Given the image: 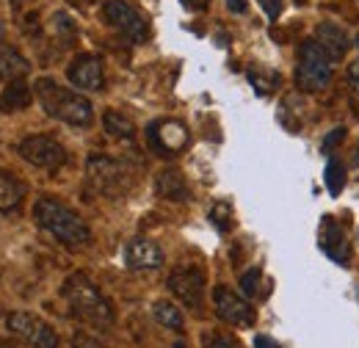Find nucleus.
<instances>
[{
    "label": "nucleus",
    "mask_w": 359,
    "mask_h": 348,
    "mask_svg": "<svg viewBox=\"0 0 359 348\" xmlns=\"http://www.w3.org/2000/svg\"><path fill=\"white\" fill-rule=\"evenodd\" d=\"M34 218L36 224L50 232L55 241H61L64 246H86L91 241V229L83 218L78 216L72 208H67L64 202L53 199V196H42L34 205Z\"/></svg>",
    "instance_id": "obj_1"
},
{
    "label": "nucleus",
    "mask_w": 359,
    "mask_h": 348,
    "mask_svg": "<svg viewBox=\"0 0 359 348\" xmlns=\"http://www.w3.org/2000/svg\"><path fill=\"white\" fill-rule=\"evenodd\" d=\"M34 88H36V97H39V102H42L47 116H53L58 122H67L72 128H86V125H91L94 108H91V102L83 94L72 91V88L58 86L53 78H39Z\"/></svg>",
    "instance_id": "obj_2"
},
{
    "label": "nucleus",
    "mask_w": 359,
    "mask_h": 348,
    "mask_svg": "<svg viewBox=\"0 0 359 348\" xmlns=\"http://www.w3.org/2000/svg\"><path fill=\"white\" fill-rule=\"evenodd\" d=\"M67 304L72 309V315H78L81 321L94 323V326H108L114 323V307L102 296V290L91 282L86 274H72L64 288H61Z\"/></svg>",
    "instance_id": "obj_3"
},
{
    "label": "nucleus",
    "mask_w": 359,
    "mask_h": 348,
    "mask_svg": "<svg viewBox=\"0 0 359 348\" xmlns=\"http://www.w3.org/2000/svg\"><path fill=\"white\" fill-rule=\"evenodd\" d=\"M86 182H89V188L94 194L119 199V196H125L130 191V172L125 169V163L94 152L86 161Z\"/></svg>",
    "instance_id": "obj_4"
},
{
    "label": "nucleus",
    "mask_w": 359,
    "mask_h": 348,
    "mask_svg": "<svg viewBox=\"0 0 359 348\" xmlns=\"http://www.w3.org/2000/svg\"><path fill=\"white\" fill-rule=\"evenodd\" d=\"M334 61L318 47L315 39H304L299 44V67H296V83L304 91H320L332 83Z\"/></svg>",
    "instance_id": "obj_5"
},
{
    "label": "nucleus",
    "mask_w": 359,
    "mask_h": 348,
    "mask_svg": "<svg viewBox=\"0 0 359 348\" xmlns=\"http://www.w3.org/2000/svg\"><path fill=\"white\" fill-rule=\"evenodd\" d=\"M105 22L130 44H141L149 39V22L147 17L128 0H105L102 6Z\"/></svg>",
    "instance_id": "obj_6"
},
{
    "label": "nucleus",
    "mask_w": 359,
    "mask_h": 348,
    "mask_svg": "<svg viewBox=\"0 0 359 348\" xmlns=\"http://www.w3.org/2000/svg\"><path fill=\"white\" fill-rule=\"evenodd\" d=\"M6 329L17 337V340H22L25 346L31 348H58V335H55V329L42 321L39 315H34V312H11L8 318H6Z\"/></svg>",
    "instance_id": "obj_7"
},
{
    "label": "nucleus",
    "mask_w": 359,
    "mask_h": 348,
    "mask_svg": "<svg viewBox=\"0 0 359 348\" xmlns=\"http://www.w3.org/2000/svg\"><path fill=\"white\" fill-rule=\"evenodd\" d=\"M20 155L25 163L55 172L67 163V149L53 138V135H28L20 141Z\"/></svg>",
    "instance_id": "obj_8"
},
{
    "label": "nucleus",
    "mask_w": 359,
    "mask_h": 348,
    "mask_svg": "<svg viewBox=\"0 0 359 348\" xmlns=\"http://www.w3.org/2000/svg\"><path fill=\"white\" fill-rule=\"evenodd\" d=\"M166 288L191 309H199L205 302V274L196 265H180L169 274Z\"/></svg>",
    "instance_id": "obj_9"
},
{
    "label": "nucleus",
    "mask_w": 359,
    "mask_h": 348,
    "mask_svg": "<svg viewBox=\"0 0 359 348\" xmlns=\"http://www.w3.org/2000/svg\"><path fill=\"white\" fill-rule=\"evenodd\" d=\"M67 78L75 88H83V91H102L105 86V67H102V58L94 55V53H81L69 61L67 67Z\"/></svg>",
    "instance_id": "obj_10"
},
{
    "label": "nucleus",
    "mask_w": 359,
    "mask_h": 348,
    "mask_svg": "<svg viewBox=\"0 0 359 348\" xmlns=\"http://www.w3.org/2000/svg\"><path fill=\"white\" fill-rule=\"evenodd\" d=\"M213 307H216V315L229 326H252L255 318H257L252 304L243 296H238L235 290L224 288V285H219L213 290Z\"/></svg>",
    "instance_id": "obj_11"
},
{
    "label": "nucleus",
    "mask_w": 359,
    "mask_h": 348,
    "mask_svg": "<svg viewBox=\"0 0 359 348\" xmlns=\"http://www.w3.org/2000/svg\"><path fill=\"white\" fill-rule=\"evenodd\" d=\"M147 138L163 158H172V155H177L188 147V128L177 119L152 122L149 130H147Z\"/></svg>",
    "instance_id": "obj_12"
},
{
    "label": "nucleus",
    "mask_w": 359,
    "mask_h": 348,
    "mask_svg": "<svg viewBox=\"0 0 359 348\" xmlns=\"http://www.w3.org/2000/svg\"><path fill=\"white\" fill-rule=\"evenodd\" d=\"M313 39L332 61H343L346 53L351 50V36H348V31H346L343 25H337V22H329V20H323V22L315 25Z\"/></svg>",
    "instance_id": "obj_13"
},
{
    "label": "nucleus",
    "mask_w": 359,
    "mask_h": 348,
    "mask_svg": "<svg viewBox=\"0 0 359 348\" xmlns=\"http://www.w3.org/2000/svg\"><path fill=\"white\" fill-rule=\"evenodd\" d=\"M125 265L130 271H155L163 265V249L149 238H133L125 246Z\"/></svg>",
    "instance_id": "obj_14"
},
{
    "label": "nucleus",
    "mask_w": 359,
    "mask_h": 348,
    "mask_svg": "<svg viewBox=\"0 0 359 348\" xmlns=\"http://www.w3.org/2000/svg\"><path fill=\"white\" fill-rule=\"evenodd\" d=\"M320 249L332 257L334 262H348L351 249H348V238H346V227L332 216L323 218L320 224Z\"/></svg>",
    "instance_id": "obj_15"
},
{
    "label": "nucleus",
    "mask_w": 359,
    "mask_h": 348,
    "mask_svg": "<svg viewBox=\"0 0 359 348\" xmlns=\"http://www.w3.org/2000/svg\"><path fill=\"white\" fill-rule=\"evenodd\" d=\"M155 191L161 199H169V202H188L191 199V188L177 169H161L155 177Z\"/></svg>",
    "instance_id": "obj_16"
},
{
    "label": "nucleus",
    "mask_w": 359,
    "mask_h": 348,
    "mask_svg": "<svg viewBox=\"0 0 359 348\" xmlns=\"http://www.w3.org/2000/svg\"><path fill=\"white\" fill-rule=\"evenodd\" d=\"M28 69H31V64L20 50H14L8 44H0V81H6V83L22 81L28 75Z\"/></svg>",
    "instance_id": "obj_17"
},
{
    "label": "nucleus",
    "mask_w": 359,
    "mask_h": 348,
    "mask_svg": "<svg viewBox=\"0 0 359 348\" xmlns=\"http://www.w3.org/2000/svg\"><path fill=\"white\" fill-rule=\"evenodd\" d=\"M25 199V185L8 172H0V213H14L20 210Z\"/></svg>",
    "instance_id": "obj_18"
},
{
    "label": "nucleus",
    "mask_w": 359,
    "mask_h": 348,
    "mask_svg": "<svg viewBox=\"0 0 359 348\" xmlns=\"http://www.w3.org/2000/svg\"><path fill=\"white\" fill-rule=\"evenodd\" d=\"M31 105V86L25 81H11L6 91L0 94V111L3 114H17Z\"/></svg>",
    "instance_id": "obj_19"
},
{
    "label": "nucleus",
    "mask_w": 359,
    "mask_h": 348,
    "mask_svg": "<svg viewBox=\"0 0 359 348\" xmlns=\"http://www.w3.org/2000/svg\"><path fill=\"white\" fill-rule=\"evenodd\" d=\"M102 128H105L108 135H114V138H125V141H133L135 138L133 119H128L122 111H105L102 114Z\"/></svg>",
    "instance_id": "obj_20"
},
{
    "label": "nucleus",
    "mask_w": 359,
    "mask_h": 348,
    "mask_svg": "<svg viewBox=\"0 0 359 348\" xmlns=\"http://www.w3.org/2000/svg\"><path fill=\"white\" fill-rule=\"evenodd\" d=\"M323 182H326V188H329L332 196H340V191H343V185H346V166H343L340 158H334V155L329 158L326 172H323Z\"/></svg>",
    "instance_id": "obj_21"
},
{
    "label": "nucleus",
    "mask_w": 359,
    "mask_h": 348,
    "mask_svg": "<svg viewBox=\"0 0 359 348\" xmlns=\"http://www.w3.org/2000/svg\"><path fill=\"white\" fill-rule=\"evenodd\" d=\"M152 315H155V321H158L161 326H166V329H182V312H180L172 302H155Z\"/></svg>",
    "instance_id": "obj_22"
},
{
    "label": "nucleus",
    "mask_w": 359,
    "mask_h": 348,
    "mask_svg": "<svg viewBox=\"0 0 359 348\" xmlns=\"http://www.w3.org/2000/svg\"><path fill=\"white\" fill-rule=\"evenodd\" d=\"M210 221L219 232H229L235 227V213H232V205L226 199H219L213 208H210Z\"/></svg>",
    "instance_id": "obj_23"
},
{
    "label": "nucleus",
    "mask_w": 359,
    "mask_h": 348,
    "mask_svg": "<svg viewBox=\"0 0 359 348\" xmlns=\"http://www.w3.org/2000/svg\"><path fill=\"white\" fill-rule=\"evenodd\" d=\"M249 81H252V86L257 88L260 94H269V91H273V88L279 86V75L271 72V69H263V67L249 69Z\"/></svg>",
    "instance_id": "obj_24"
},
{
    "label": "nucleus",
    "mask_w": 359,
    "mask_h": 348,
    "mask_svg": "<svg viewBox=\"0 0 359 348\" xmlns=\"http://www.w3.org/2000/svg\"><path fill=\"white\" fill-rule=\"evenodd\" d=\"M260 285H263V271H260V268H252V271H246V274L241 276V290H243L246 299H257V296L263 293Z\"/></svg>",
    "instance_id": "obj_25"
},
{
    "label": "nucleus",
    "mask_w": 359,
    "mask_h": 348,
    "mask_svg": "<svg viewBox=\"0 0 359 348\" xmlns=\"http://www.w3.org/2000/svg\"><path fill=\"white\" fill-rule=\"evenodd\" d=\"M53 28H55L58 34H64V36H75V22H72L69 14H64V11L53 14Z\"/></svg>",
    "instance_id": "obj_26"
},
{
    "label": "nucleus",
    "mask_w": 359,
    "mask_h": 348,
    "mask_svg": "<svg viewBox=\"0 0 359 348\" xmlns=\"http://www.w3.org/2000/svg\"><path fill=\"white\" fill-rule=\"evenodd\" d=\"M343 138H346V128H334V130L323 138L320 149H323V152H332V149H337V147L343 144Z\"/></svg>",
    "instance_id": "obj_27"
},
{
    "label": "nucleus",
    "mask_w": 359,
    "mask_h": 348,
    "mask_svg": "<svg viewBox=\"0 0 359 348\" xmlns=\"http://www.w3.org/2000/svg\"><path fill=\"white\" fill-rule=\"evenodd\" d=\"M257 3L263 6V11L269 14L271 20H276L282 14V0H257Z\"/></svg>",
    "instance_id": "obj_28"
},
{
    "label": "nucleus",
    "mask_w": 359,
    "mask_h": 348,
    "mask_svg": "<svg viewBox=\"0 0 359 348\" xmlns=\"http://www.w3.org/2000/svg\"><path fill=\"white\" fill-rule=\"evenodd\" d=\"M346 78H348V86H351V91H354V94L359 97V61H354V64L348 67Z\"/></svg>",
    "instance_id": "obj_29"
},
{
    "label": "nucleus",
    "mask_w": 359,
    "mask_h": 348,
    "mask_svg": "<svg viewBox=\"0 0 359 348\" xmlns=\"http://www.w3.org/2000/svg\"><path fill=\"white\" fill-rule=\"evenodd\" d=\"M72 346H75V348H102V343H97V340H94V337H89V335H75Z\"/></svg>",
    "instance_id": "obj_30"
},
{
    "label": "nucleus",
    "mask_w": 359,
    "mask_h": 348,
    "mask_svg": "<svg viewBox=\"0 0 359 348\" xmlns=\"http://www.w3.org/2000/svg\"><path fill=\"white\" fill-rule=\"evenodd\" d=\"M188 11H208L210 8V0H180Z\"/></svg>",
    "instance_id": "obj_31"
},
{
    "label": "nucleus",
    "mask_w": 359,
    "mask_h": 348,
    "mask_svg": "<svg viewBox=\"0 0 359 348\" xmlns=\"http://www.w3.org/2000/svg\"><path fill=\"white\" fill-rule=\"evenodd\" d=\"M226 8H229V11H235V14H246L249 3H246V0H226Z\"/></svg>",
    "instance_id": "obj_32"
},
{
    "label": "nucleus",
    "mask_w": 359,
    "mask_h": 348,
    "mask_svg": "<svg viewBox=\"0 0 359 348\" xmlns=\"http://www.w3.org/2000/svg\"><path fill=\"white\" fill-rule=\"evenodd\" d=\"M255 348H279V346H276V340L269 337V335H257L255 337Z\"/></svg>",
    "instance_id": "obj_33"
},
{
    "label": "nucleus",
    "mask_w": 359,
    "mask_h": 348,
    "mask_svg": "<svg viewBox=\"0 0 359 348\" xmlns=\"http://www.w3.org/2000/svg\"><path fill=\"white\" fill-rule=\"evenodd\" d=\"M210 348H235V346H232L229 340H224V337H216V340L210 343Z\"/></svg>",
    "instance_id": "obj_34"
},
{
    "label": "nucleus",
    "mask_w": 359,
    "mask_h": 348,
    "mask_svg": "<svg viewBox=\"0 0 359 348\" xmlns=\"http://www.w3.org/2000/svg\"><path fill=\"white\" fill-rule=\"evenodd\" d=\"M67 3H69V6H78V8H89L94 0H67Z\"/></svg>",
    "instance_id": "obj_35"
},
{
    "label": "nucleus",
    "mask_w": 359,
    "mask_h": 348,
    "mask_svg": "<svg viewBox=\"0 0 359 348\" xmlns=\"http://www.w3.org/2000/svg\"><path fill=\"white\" fill-rule=\"evenodd\" d=\"M172 348H188V346H185V343H182V340H180V343H175V346H172Z\"/></svg>",
    "instance_id": "obj_36"
},
{
    "label": "nucleus",
    "mask_w": 359,
    "mask_h": 348,
    "mask_svg": "<svg viewBox=\"0 0 359 348\" xmlns=\"http://www.w3.org/2000/svg\"><path fill=\"white\" fill-rule=\"evenodd\" d=\"M354 155H357V158H354V163L359 166V144H357V152H354Z\"/></svg>",
    "instance_id": "obj_37"
},
{
    "label": "nucleus",
    "mask_w": 359,
    "mask_h": 348,
    "mask_svg": "<svg viewBox=\"0 0 359 348\" xmlns=\"http://www.w3.org/2000/svg\"><path fill=\"white\" fill-rule=\"evenodd\" d=\"M11 3H14V6H17V3H20V0H11Z\"/></svg>",
    "instance_id": "obj_38"
},
{
    "label": "nucleus",
    "mask_w": 359,
    "mask_h": 348,
    "mask_svg": "<svg viewBox=\"0 0 359 348\" xmlns=\"http://www.w3.org/2000/svg\"><path fill=\"white\" fill-rule=\"evenodd\" d=\"M0 348H8V346H3V343H0Z\"/></svg>",
    "instance_id": "obj_39"
},
{
    "label": "nucleus",
    "mask_w": 359,
    "mask_h": 348,
    "mask_svg": "<svg viewBox=\"0 0 359 348\" xmlns=\"http://www.w3.org/2000/svg\"><path fill=\"white\" fill-rule=\"evenodd\" d=\"M296 3H304V0H296Z\"/></svg>",
    "instance_id": "obj_40"
},
{
    "label": "nucleus",
    "mask_w": 359,
    "mask_h": 348,
    "mask_svg": "<svg viewBox=\"0 0 359 348\" xmlns=\"http://www.w3.org/2000/svg\"><path fill=\"white\" fill-rule=\"evenodd\" d=\"M357 47H359V36H357Z\"/></svg>",
    "instance_id": "obj_41"
}]
</instances>
